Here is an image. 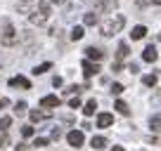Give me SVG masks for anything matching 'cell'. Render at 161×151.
Wrapping results in <instances>:
<instances>
[{"label":"cell","mask_w":161,"mask_h":151,"mask_svg":"<svg viewBox=\"0 0 161 151\" xmlns=\"http://www.w3.org/2000/svg\"><path fill=\"white\" fill-rule=\"evenodd\" d=\"M123 26H126V17H123V14H114V17H109V19L100 26V33L104 35V38H111V35L121 33Z\"/></svg>","instance_id":"6da1fadb"},{"label":"cell","mask_w":161,"mask_h":151,"mask_svg":"<svg viewBox=\"0 0 161 151\" xmlns=\"http://www.w3.org/2000/svg\"><path fill=\"white\" fill-rule=\"evenodd\" d=\"M47 19H50V5H45V3H40V5L29 14V21L36 24V26H43Z\"/></svg>","instance_id":"7a4b0ae2"},{"label":"cell","mask_w":161,"mask_h":151,"mask_svg":"<svg viewBox=\"0 0 161 151\" xmlns=\"http://www.w3.org/2000/svg\"><path fill=\"white\" fill-rule=\"evenodd\" d=\"M0 45H3V47H12V45H17V31H14V26H12L10 21H5V24H3Z\"/></svg>","instance_id":"3957f363"},{"label":"cell","mask_w":161,"mask_h":151,"mask_svg":"<svg viewBox=\"0 0 161 151\" xmlns=\"http://www.w3.org/2000/svg\"><path fill=\"white\" fill-rule=\"evenodd\" d=\"M92 7H95V12H114L116 10V0H90Z\"/></svg>","instance_id":"277c9868"},{"label":"cell","mask_w":161,"mask_h":151,"mask_svg":"<svg viewBox=\"0 0 161 151\" xmlns=\"http://www.w3.org/2000/svg\"><path fill=\"white\" fill-rule=\"evenodd\" d=\"M50 118H52V109H45V106H43V109H33V111H31V121H33V123L50 121Z\"/></svg>","instance_id":"5b68a950"},{"label":"cell","mask_w":161,"mask_h":151,"mask_svg":"<svg viewBox=\"0 0 161 151\" xmlns=\"http://www.w3.org/2000/svg\"><path fill=\"white\" fill-rule=\"evenodd\" d=\"M66 142H69L74 149H78V146H83V142H86V137H83V132L80 130H71L69 135H66Z\"/></svg>","instance_id":"8992f818"},{"label":"cell","mask_w":161,"mask_h":151,"mask_svg":"<svg viewBox=\"0 0 161 151\" xmlns=\"http://www.w3.org/2000/svg\"><path fill=\"white\" fill-rule=\"evenodd\" d=\"M80 69H83V76H86V78H92V76H97V73H100V66H97V64H92L90 59H86V61H83V64H80Z\"/></svg>","instance_id":"52a82bcc"},{"label":"cell","mask_w":161,"mask_h":151,"mask_svg":"<svg viewBox=\"0 0 161 151\" xmlns=\"http://www.w3.org/2000/svg\"><path fill=\"white\" fill-rule=\"evenodd\" d=\"M59 104H62V99L55 97V95H45L43 99H40V106H45V109H57Z\"/></svg>","instance_id":"ba28073f"},{"label":"cell","mask_w":161,"mask_h":151,"mask_svg":"<svg viewBox=\"0 0 161 151\" xmlns=\"http://www.w3.org/2000/svg\"><path fill=\"white\" fill-rule=\"evenodd\" d=\"M10 85L12 87H24V90H31V81H29V78H24V76H14V78H10Z\"/></svg>","instance_id":"9c48e42d"},{"label":"cell","mask_w":161,"mask_h":151,"mask_svg":"<svg viewBox=\"0 0 161 151\" xmlns=\"http://www.w3.org/2000/svg\"><path fill=\"white\" fill-rule=\"evenodd\" d=\"M142 59L149 61V64H152V61H156V59H159V52H156V47H154V45H147L145 52H142Z\"/></svg>","instance_id":"30bf717a"},{"label":"cell","mask_w":161,"mask_h":151,"mask_svg":"<svg viewBox=\"0 0 161 151\" xmlns=\"http://www.w3.org/2000/svg\"><path fill=\"white\" fill-rule=\"evenodd\" d=\"M38 5H40V0H24V3L19 5V12H24V14H31V12H33Z\"/></svg>","instance_id":"8fae6325"},{"label":"cell","mask_w":161,"mask_h":151,"mask_svg":"<svg viewBox=\"0 0 161 151\" xmlns=\"http://www.w3.org/2000/svg\"><path fill=\"white\" fill-rule=\"evenodd\" d=\"M114 125V116L111 113H100L97 116V128H111Z\"/></svg>","instance_id":"7c38bea8"},{"label":"cell","mask_w":161,"mask_h":151,"mask_svg":"<svg viewBox=\"0 0 161 151\" xmlns=\"http://www.w3.org/2000/svg\"><path fill=\"white\" fill-rule=\"evenodd\" d=\"M86 55L90 57V59H95V61H100L102 57H104V52L100 50V47H95V45H90V47H86Z\"/></svg>","instance_id":"4fadbf2b"},{"label":"cell","mask_w":161,"mask_h":151,"mask_svg":"<svg viewBox=\"0 0 161 151\" xmlns=\"http://www.w3.org/2000/svg\"><path fill=\"white\" fill-rule=\"evenodd\" d=\"M145 35H147V26H135L133 33H130V38H133V40H142Z\"/></svg>","instance_id":"5bb4252c"},{"label":"cell","mask_w":161,"mask_h":151,"mask_svg":"<svg viewBox=\"0 0 161 151\" xmlns=\"http://www.w3.org/2000/svg\"><path fill=\"white\" fill-rule=\"evenodd\" d=\"M90 146H92L95 151H102V149L107 146V139H104V137H92V139H90Z\"/></svg>","instance_id":"9a60e30c"},{"label":"cell","mask_w":161,"mask_h":151,"mask_svg":"<svg viewBox=\"0 0 161 151\" xmlns=\"http://www.w3.org/2000/svg\"><path fill=\"white\" fill-rule=\"evenodd\" d=\"M114 109L116 111H119V113H121V116H130V109H128V104H126V102H116V104H114Z\"/></svg>","instance_id":"2e32d148"},{"label":"cell","mask_w":161,"mask_h":151,"mask_svg":"<svg viewBox=\"0 0 161 151\" xmlns=\"http://www.w3.org/2000/svg\"><path fill=\"white\" fill-rule=\"evenodd\" d=\"M83 35H86L83 26H74V29H71V33H69V38H71V40H80Z\"/></svg>","instance_id":"e0dca14e"},{"label":"cell","mask_w":161,"mask_h":151,"mask_svg":"<svg viewBox=\"0 0 161 151\" xmlns=\"http://www.w3.org/2000/svg\"><path fill=\"white\" fill-rule=\"evenodd\" d=\"M142 83H145L147 87H154L156 83H159V76H156V73H149V76H145V78H142Z\"/></svg>","instance_id":"ac0fdd59"},{"label":"cell","mask_w":161,"mask_h":151,"mask_svg":"<svg viewBox=\"0 0 161 151\" xmlns=\"http://www.w3.org/2000/svg\"><path fill=\"white\" fill-rule=\"evenodd\" d=\"M50 69H52V64H50V61H45V64H40V66H36V69H33V76H43V73H47Z\"/></svg>","instance_id":"d6986e66"},{"label":"cell","mask_w":161,"mask_h":151,"mask_svg":"<svg viewBox=\"0 0 161 151\" xmlns=\"http://www.w3.org/2000/svg\"><path fill=\"white\" fill-rule=\"evenodd\" d=\"M83 24H86V26H95V24H97V14H95V12L83 14Z\"/></svg>","instance_id":"ffe728a7"},{"label":"cell","mask_w":161,"mask_h":151,"mask_svg":"<svg viewBox=\"0 0 161 151\" xmlns=\"http://www.w3.org/2000/svg\"><path fill=\"white\" fill-rule=\"evenodd\" d=\"M95 109H97V102L90 99L86 106H83V113H86V116H92V113H95Z\"/></svg>","instance_id":"44dd1931"},{"label":"cell","mask_w":161,"mask_h":151,"mask_svg":"<svg viewBox=\"0 0 161 151\" xmlns=\"http://www.w3.org/2000/svg\"><path fill=\"white\" fill-rule=\"evenodd\" d=\"M159 123H161V116H159V113H154V116L149 118V128L154 132H159Z\"/></svg>","instance_id":"7402d4cb"},{"label":"cell","mask_w":161,"mask_h":151,"mask_svg":"<svg viewBox=\"0 0 161 151\" xmlns=\"http://www.w3.org/2000/svg\"><path fill=\"white\" fill-rule=\"evenodd\" d=\"M26 109H29V106H26V102H17V104H14V113H17V116H21Z\"/></svg>","instance_id":"603a6c76"},{"label":"cell","mask_w":161,"mask_h":151,"mask_svg":"<svg viewBox=\"0 0 161 151\" xmlns=\"http://www.w3.org/2000/svg\"><path fill=\"white\" fill-rule=\"evenodd\" d=\"M10 125H12V118H10V116H5V118H0V130H3V132H5L7 128H10Z\"/></svg>","instance_id":"cb8c5ba5"},{"label":"cell","mask_w":161,"mask_h":151,"mask_svg":"<svg viewBox=\"0 0 161 151\" xmlns=\"http://www.w3.org/2000/svg\"><path fill=\"white\" fill-rule=\"evenodd\" d=\"M123 90H126V87L121 85V83H114V85H111V95H116V97H119V95H121Z\"/></svg>","instance_id":"d4e9b609"},{"label":"cell","mask_w":161,"mask_h":151,"mask_svg":"<svg viewBox=\"0 0 161 151\" xmlns=\"http://www.w3.org/2000/svg\"><path fill=\"white\" fill-rule=\"evenodd\" d=\"M33 128H31V125H24V128H21V135H24V137H33Z\"/></svg>","instance_id":"484cf974"},{"label":"cell","mask_w":161,"mask_h":151,"mask_svg":"<svg viewBox=\"0 0 161 151\" xmlns=\"http://www.w3.org/2000/svg\"><path fill=\"white\" fill-rule=\"evenodd\" d=\"M33 146H47V139H45V137H36V139H33Z\"/></svg>","instance_id":"4316f807"},{"label":"cell","mask_w":161,"mask_h":151,"mask_svg":"<svg viewBox=\"0 0 161 151\" xmlns=\"http://www.w3.org/2000/svg\"><path fill=\"white\" fill-rule=\"evenodd\" d=\"M69 106H71V109H80V99H78V97H74V99L69 102Z\"/></svg>","instance_id":"83f0119b"},{"label":"cell","mask_w":161,"mask_h":151,"mask_svg":"<svg viewBox=\"0 0 161 151\" xmlns=\"http://www.w3.org/2000/svg\"><path fill=\"white\" fill-rule=\"evenodd\" d=\"M62 83H64V81H62L59 76H55V78H52V85H55V87H59V85H62Z\"/></svg>","instance_id":"f1b7e54d"},{"label":"cell","mask_w":161,"mask_h":151,"mask_svg":"<svg viewBox=\"0 0 161 151\" xmlns=\"http://www.w3.org/2000/svg\"><path fill=\"white\" fill-rule=\"evenodd\" d=\"M128 71H130V73H137V71H140V66H137V64H128Z\"/></svg>","instance_id":"f546056e"},{"label":"cell","mask_w":161,"mask_h":151,"mask_svg":"<svg viewBox=\"0 0 161 151\" xmlns=\"http://www.w3.org/2000/svg\"><path fill=\"white\" fill-rule=\"evenodd\" d=\"M62 137V130H52V139H59Z\"/></svg>","instance_id":"4dcf8cb0"},{"label":"cell","mask_w":161,"mask_h":151,"mask_svg":"<svg viewBox=\"0 0 161 151\" xmlns=\"http://www.w3.org/2000/svg\"><path fill=\"white\" fill-rule=\"evenodd\" d=\"M7 104H10V102H7L5 97H0V109H3V106H7Z\"/></svg>","instance_id":"1f68e13d"},{"label":"cell","mask_w":161,"mask_h":151,"mask_svg":"<svg viewBox=\"0 0 161 151\" xmlns=\"http://www.w3.org/2000/svg\"><path fill=\"white\" fill-rule=\"evenodd\" d=\"M5 144H7V137L3 135V137H0V146H5Z\"/></svg>","instance_id":"d6a6232c"},{"label":"cell","mask_w":161,"mask_h":151,"mask_svg":"<svg viewBox=\"0 0 161 151\" xmlns=\"http://www.w3.org/2000/svg\"><path fill=\"white\" fill-rule=\"evenodd\" d=\"M111 151H126L123 146H111Z\"/></svg>","instance_id":"836d02e7"},{"label":"cell","mask_w":161,"mask_h":151,"mask_svg":"<svg viewBox=\"0 0 161 151\" xmlns=\"http://www.w3.org/2000/svg\"><path fill=\"white\" fill-rule=\"evenodd\" d=\"M17 151H26V146H24V144H19V146H17Z\"/></svg>","instance_id":"e575fe53"},{"label":"cell","mask_w":161,"mask_h":151,"mask_svg":"<svg viewBox=\"0 0 161 151\" xmlns=\"http://www.w3.org/2000/svg\"><path fill=\"white\" fill-rule=\"evenodd\" d=\"M52 3H55V5H62V3H66V0H52Z\"/></svg>","instance_id":"d590c367"},{"label":"cell","mask_w":161,"mask_h":151,"mask_svg":"<svg viewBox=\"0 0 161 151\" xmlns=\"http://www.w3.org/2000/svg\"><path fill=\"white\" fill-rule=\"evenodd\" d=\"M152 3H154V5H159V3H161V0H152Z\"/></svg>","instance_id":"8d00e7d4"}]
</instances>
